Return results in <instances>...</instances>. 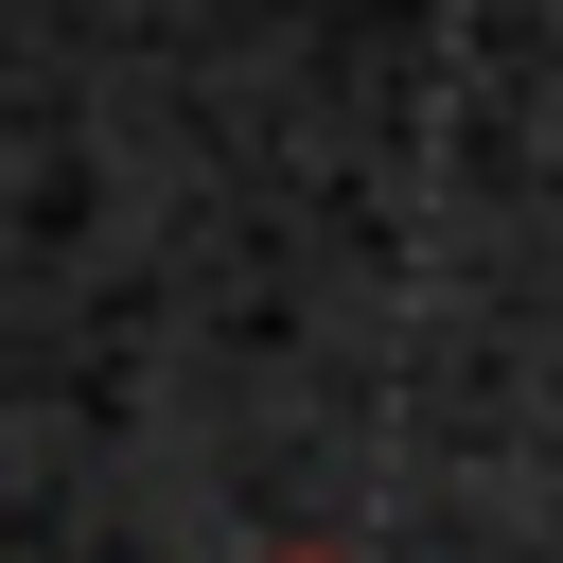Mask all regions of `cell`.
<instances>
[{"label": "cell", "instance_id": "cell-1", "mask_svg": "<svg viewBox=\"0 0 563 563\" xmlns=\"http://www.w3.org/2000/svg\"><path fill=\"white\" fill-rule=\"evenodd\" d=\"M246 563H352V545H246Z\"/></svg>", "mask_w": 563, "mask_h": 563}]
</instances>
